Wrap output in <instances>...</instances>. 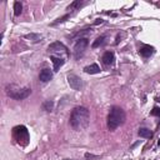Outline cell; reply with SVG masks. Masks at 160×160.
<instances>
[{
  "mask_svg": "<svg viewBox=\"0 0 160 160\" xmlns=\"http://www.w3.org/2000/svg\"><path fill=\"white\" fill-rule=\"evenodd\" d=\"M64 160H72V159H64Z\"/></svg>",
  "mask_w": 160,
  "mask_h": 160,
  "instance_id": "cell-22",
  "label": "cell"
},
{
  "mask_svg": "<svg viewBox=\"0 0 160 160\" xmlns=\"http://www.w3.org/2000/svg\"><path fill=\"white\" fill-rule=\"evenodd\" d=\"M125 119H126L125 111L119 106H112L108 115V129L115 130L116 128H119L125 122Z\"/></svg>",
  "mask_w": 160,
  "mask_h": 160,
  "instance_id": "cell-2",
  "label": "cell"
},
{
  "mask_svg": "<svg viewBox=\"0 0 160 160\" xmlns=\"http://www.w3.org/2000/svg\"><path fill=\"white\" fill-rule=\"evenodd\" d=\"M85 5V1H80V0H75L72 1L69 6H68V10L69 11H75V10H80L82 6Z\"/></svg>",
  "mask_w": 160,
  "mask_h": 160,
  "instance_id": "cell-12",
  "label": "cell"
},
{
  "mask_svg": "<svg viewBox=\"0 0 160 160\" xmlns=\"http://www.w3.org/2000/svg\"><path fill=\"white\" fill-rule=\"evenodd\" d=\"M84 71L86 74H99L100 72V68L98 64H91L89 66H85L84 68Z\"/></svg>",
  "mask_w": 160,
  "mask_h": 160,
  "instance_id": "cell-13",
  "label": "cell"
},
{
  "mask_svg": "<svg viewBox=\"0 0 160 160\" xmlns=\"http://www.w3.org/2000/svg\"><path fill=\"white\" fill-rule=\"evenodd\" d=\"M50 60H51L52 64H54V71H58V70L65 64V60L61 59V58H59V56H51Z\"/></svg>",
  "mask_w": 160,
  "mask_h": 160,
  "instance_id": "cell-11",
  "label": "cell"
},
{
  "mask_svg": "<svg viewBox=\"0 0 160 160\" xmlns=\"http://www.w3.org/2000/svg\"><path fill=\"white\" fill-rule=\"evenodd\" d=\"M25 39H29V40H31L32 42H39V41L42 39V36L39 35V34L31 32V34H26V35H25Z\"/></svg>",
  "mask_w": 160,
  "mask_h": 160,
  "instance_id": "cell-15",
  "label": "cell"
},
{
  "mask_svg": "<svg viewBox=\"0 0 160 160\" xmlns=\"http://www.w3.org/2000/svg\"><path fill=\"white\" fill-rule=\"evenodd\" d=\"M101 22H102V20H101V19H96V21H95L94 24H95V25H98V24H101Z\"/></svg>",
  "mask_w": 160,
  "mask_h": 160,
  "instance_id": "cell-21",
  "label": "cell"
},
{
  "mask_svg": "<svg viewBox=\"0 0 160 160\" xmlns=\"http://www.w3.org/2000/svg\"><path fill=\"white\" fill-rule=\"evenodd\" d=\"M139 54H140L142 58H149V56H151V55L154 54V48L150 46V45H144V46L140 48Z\"/></svg>",
  "mask_w": 160,
  "mask_h": 160,
  "instance_id": "cell-10",
  "label": "cell"
},
{
  "mask_svg": "<svg viewBox=\"0 0 160 160\" xmlns=\"http://www.w3.org/2000/svg\"><path fill=\"white\" fill-rule=\"evenodd\" d=\"M105 39H106V36L105 35H101V36H99L94 42H92V48L95 49V48H99V46H102L104 44H105Z\"/></svg>",
  "mask_w": 160,
  "mask_h": 160,
  "instance_id": "cell-16",
  "label": "cell"
},
{
  "mask_svg": "<svg viewBox=\"0 0 160 160\" xmlns=\"http://www.w3.org/2000/svg\"><path fill=\"white\" fill-rule=\"evenodd\" d=\"M21 11H22V5H21V2H20V1H15V2H14V15H15V16H19V15L21 14Z\"/></svg>",
  "mask_w": 160,
  "mask_h": 160,
  "instance_id": "cell-18",
  "label": "cell"
},
{
  "mask_svg": "<svg viewBox=\"0 0 160 160\" xmlns=\"http://www.w3.org/2000/svg\"><path fill=\"white\" fill-rule=\"evenodd\" d=\"M138 134H139L140 138H148V139H150V138L152 136V131L149 130V129H146V128H141V129H139Z\"/></svg>",
  "mask_w": 160,
  "mask_h": 160,
  "instance_id": "cell-14",
  "label": "cell"
},
{
  "mask_svg": "<svg viewBox=\"0 0 160 160\" xmlns=\"http://www.w3.org/2000/svg\"><path fill=\"white\" fill-rule=\"evenodd\" d=\"M5 91L11 99H15V100H24L31 94V89L30 88H28V86L26 88H20V86H18L15 84L6 85Z\"/></svg>",
  "mask_w": 160,
  "mask_h": 160,
  "instance_id": "cell-3",
  "label": "cell"
},
{
  "mask_svg": "<svg viewBox=\"0 0 160 160\" xmlns=\"http://www.w3.org/2000/svg\"><path fill=\"white\" fill-rule=\"evenodd\" d=\"M158 144H159V145H160V140H159V141H158Z\"/></svg>",
  "mask_w": 160,
  "mask_h": 160,
  "instance_id": "cell-23",
  "label": "cell"
},
{
  "mask_svg": "<svg viewBox=\"0 0 160 160\" xmlns=\"http://www.w3.org/2000/svg\"><path fill=\"white\" fill-rule=\"evenodd\" d=\"M85 159H88V160H96V159H99V156L98 155H92L90 152H86L85 154Z\"/></svg>",
  "mask_w": 160,
  "mask_h": 160,
  "instance_id": "cell-19",
  "label": "cell"
},
{
  "mask_svg": "<svg viewBox=\"0 0 160 160\" xmlns=\"http://www.w3.org/2000/svg\"><path fill=\"white\" fill-rule=\"evenodd\" d=\"M14 138L20 145H26L29 142V131L25 126H16L14 128Z\"/></svg>",
  "mask_w": 160,
  "mask_h": 160,
  "instance_id": "cell-4",
  "label": "cell"
},
{
  "mask_svg": "<svg viewBox=\"0 0 160 160\" xmlns=\"http://www.w3.org/2000/svg\"><path fill=\"white\" fill-rule=\"evenodd\" d=\"M68 82H69L70 88L74 89V90H80L82 88V80L75 74H69L68 75Z\"/></svg>",
  "mask_w": 160,
  "mask_h": 160,
  "instance_id": "cell-7",
  "label": "cell"
},
{
  "mask_svg": "<svg viewBox=\"0 0 160 160\" xmlns=\"http://www.w3.org/2000/svg\"><path fill=\"white\" fill-rule=\"evenodd\" d=\"M90 122V111L85 106H76L70 115V125L72 129L80 131L88 128Z\"/></svg>",
  "mask_w": 160,
  "mask_h": 160,
  "instance_id": "cell-1",
  "label": "cell"
},
{
  "mask_svg": "<svg viewBox=\"0 0 160 160\" xmlns=\"http://www.w3.org/2000/svg\"><path fill=\"white\" fill-rule=\"evenodd\" d=\"M42 109L48 112H50L52 109H54V101L52 100H46L42 102Z\"/></svg>",
  "mask_w": 160,
  "mask_h": 160,
  "instance_id": "cell-17",
  "label": "cell"
},
{
  "mask_svg": "<svg viewBox=\"0 0 160 160\" xmlns=\"http://www.w3.org/2000/svg\"><path fill=\"white\" fill-rule=\"evenodd\" d=\"M48 50H49V52H51V54H56V55H59L60 58L64 55V56H69V51H68V48L62 44V42H60V41H55V42H52V44H50L49 45V48H48ZM62 59V58H61Z\"/></svg>",
  "mask_w": 160,
  "mask_h": 160,
  "instance_id": "cell-6",
  "label": "cell"
},
{
  "mask_svg": "<svg viewBox=\"0 0 160 160\" xmlns=\"http://www.w3.org/2000/svg\"><path fill=\"white\" fill-rule=\"evenodd\" d=\"M151 115H155V116H159V118H160V108H158V106L152 108V110H151Z\"/></svg>",
  "mask_w": 160,
  "mask_h": 160,
  "instance_id": "cell-20",
  "label": "cell"
},
{
  "mask_svg": "<svg viewBox=\"0 0 160 160\" xmlns=\"http://www.w3.org/2000/svg\"><path fill=\"white\" fill-rule=\"evenodd\" d=\"M39 79H40L41 82H48V81H50V80L52 79V72H51V70H50V69H42V70L40 71V74H39Z\"/></svg>",
  "mask_w": 160,
  "mask_h": 160,
  "instance_id": "cell-8",
  "label": "cell"
},
{
  "mask_svg": "<svg viewBox=\"0 0 160 160\" xmlns=\"http://www.w3.org/2000/svg\"><path fill=\"white\" fill-rule=\"evenodd\" d=\"M88 45H89V41H88L86 38H80V39L75 42V45H74V58H75L76 60H79V59L84 55V52H85Z\"/></svg>",
  "mask_w": 160,
  "mask_h": 160,
  "instance_id": "cell-5",
  "label": "cell"
},
{
  "mask_svg": "<svg viewBox=\"0 0 160 160\" xmlns=\"http://www.w3.org/2000/svg\"><path fill=\"white\" fill-rule=\"evenodd\" d=\"M101 60H102V62L105 64V65H112L114 64V60H115V55H114V52L112 51H105L104 52V55H102V58H101Z\"/></svg>",
  "mask_w": 160,
  "mask_h": 160,
  "instance_id": "cell-9",
  "label": "cell"
}]
</instances>
